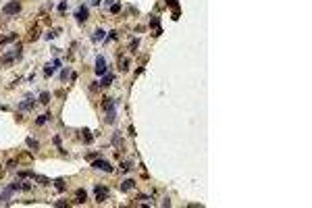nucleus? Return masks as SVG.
<instances>
[{
	"label": "nucleus",
	"instance_id": "obj_27",
	"mask_svg": "<svg viewBox=\"0 0 312 208\" xmlns=\"http://www.w3.org/2000/svg\"><path fill=\"white\" fill-rule=\"evenodd\" d=\"M167 4H169V6H173L175 11H177V9H179V6H177V0H167Z\"/></svg>",
	"mask_w": 312,
	"mask_h": 208
},
{
	"label": "nucleus",
	"instance_id": "obj_14",
	"mask_svg": "<svg viewBox=\"0 0 312 208\" xmlns=\"http://www.w3.org/2000/svg\"><path fill=\"white\" fill-rule=\"evenodd\" d=\"M110 81H113V75H106V77L100 81V88H108V85H110Z\"/></svg>",
	"mask_w": 312,
	"mask_h": 208
},
{
	"label": "nucleus",
	"instance_id": "obj_8",
	"mask_svg": "<svg viewBox=\"0 0 312 208\" xmlns=\"http://www.w3.org/2000/svg\"><path fill=\"white\" fill-rule=\"evenodd\" d=\"M15 58H17V54H15V50H13V52H9V54H4V56L0 58V63H2V65H9V63H13Z\"/></svg>",
	"mask_w": 312,
	"mask_h": 208
},
{
	"label": "nucleus",
	"instance_id": "obj_1",
	"mask_svg": "<svg viewBox=\"0 0 312 208\" xmlns=\"http://www.w3.org/2000/svg\"><path fill=\"white\" fill-rule=\"evenodd\" d=\"M2 13L4 15H17V13H21V2L19 0H11L9 4L2 6Z\"/></svg>",
	"mask_w": 312,
	"mask_h": 208
},
{
	"label": "nucleus",
	"instance_id": "obj_20",
	"mask_svg": "<svg viewBox=\"0 0 312 208\" xmlns=\"http://www.w3.org/2000/svg\"><path fill=\"white\" fill-rule=\"evenodd\" d=\"M54 71H56V67H54V65H46V69H44V73H46V77H50V75H52Z\"/></svg>",
	"mask_w": 312,
	"mask_h": 208
},
{
	"label": "nucleus",
	"instance_id": "obj_15",
	"mask_svg": "<svg viewBox=\"0 0 312 208\" xmlns=\"http://www.w3.org/2000/svg\"><path fill=\"white\" fill-rule=\"evenodd\" d=\"M104 34H106L104 29H96V31H94V40H96V42H98V40H104Z\"/></svg>",
	"mask_w": 312,
	"mask_h": 208
},
{
	"label": "nucleus",
	"instance_id": "obj_12",
	"mask_svg": "<svg viewBox=\"0 0 312 208\" xmlns=\"http://www.w3.org/2000/svg\"><path fill=\"white\" fill-rule=\"evenodd\" d=\"M113 144H115V146H119V148H123V139H121V135H119V131L113 135Z\"/></svg>",
	"mask_w": 312,
	"mask_h": 208
},
{
	"label": "nucleus",
	"instance_id": "obj_18",
	"mask_svg": "<svg viewBox=\"0 0 312 208\" xmlns=\"http://www.w3.org/2000/svg\"><path fill=\"white\" fill-rule=\"evenodd\" d=\"M17 38V34H11V35H6V38H0V44H9V42H13Z\"/></svg>",
	"mask_w": 312,
	"mask_h": 208
},
{
	"label": "nucleus",
	"instance_id": "obj_6",
	"mask_svg": "<svg viewBox=\"0 0 312 208\" xmlns=\"http://www.w3.org/2000/svg\"><path fill=\"white\" fill-rule=\"evenodd\" d=\"M115 106H117V100H113V98H104V100H102V108H104V110H115Z\"/></svg>",
	"mask_w": 312,
	"mask_h": 208
},
{
	"label": "nucleus",
	"instance_id": "obj_26",
	"mask_svg": "<svg viewBox=\"0 0 312 208\" xmlns=\"http://www.w3.org/2000/svg\"><path fill=\"white\" fill-rule=\"evenodd\" d=\"M138 46H139V40L135 38V40H131V50H138Z\"/></svg>",
	"mask_w": 312,
	"mask_h": 208
},
{
	"label": "nucleus",
	"instance_id": "obj_7",
	"mask_svg": "<svg viewBox=\"0 0 312 208\" xmlns=\"http://www.w3.org/2000/svg\"><path fill=\"white\" fill-rule=\"evenodd\" d=\"M85 200H88V194H85V189H77V192H75V202H77V204H83Z\"/></svg>",
	"mask_w": 312,
	"mask_h": 208
},
{
	"label": "nucleus",
	"instance_id": "obj_23",
	"mask_svg": "<svg viewBox=\"0 0 312 208\" xmlns=\"http://www.w3.org/2000/svg\"><path fill=\"white\" fill-rule=\"evenodd\" d=\"M54 185H56V189H60V192L65 189V181H63V179H56V181H54Z\"/></svg>",
	"mask_w": 312,
	"mask_h": 208
},
{
	"label": "nucleus",
	"instance_id": "obj_21",
	"mask_svg": "<svg viewBox=\"0 0 312 208\" xmlns=\"http://www.w3.org/2000/svg\"><path fill=\"white\" fill-rule=\"evenodd\" d=\"M115 119H117L115 110H108V115H106V123H115Z\"/></svg>",
	"mask_w": 312,
	"mask_h": 208
},
{
	"label": "nucleus",
	"instance_id": "obj_30",
	"mask_svg": "<svg viewBox=\"0 0 312 208\" xmlns=\"http://www.w3.org/2000/svg\"><path fill=\"white\" fill-rule=\"evenodd\" d=\"M123 171H131V162H123Z\"/></svg>",
	"mask_w": 312,
	"mask_h": 208
},
{
	"label": "nucleus",
	"instance_id": "obj_9",
	"mask_svg": "<svg viewBox=\"0 0 312 208\" xmlns=\"http://www.w3.org/2000/svg\"><path fill=\"white\" fill-rule=\"evenodd\" d=\"M11 194H13V189H11V187H6V189L0 194V202H2V204H6V200L11 198Z\"/></svg>",
	"mask_w": 312,
	"mask_h": 208
},
{
	"label": "nucleus",
	"instance_id": "obj_17",
	"mask_svg": "<svg viewBox=\"0 0 312 208\" xmlns=\"http://www.w3.org/2000/svg\"><path fill=\"white\" fill-rule=\"evenodd\" d=\"M40 102H42V104H48V102H50V94H48V92H42V94H40Z\"/></svg>",
	"mask_w": 312,
	"mask_h": 208
},
{
	"label": "nucleus",
	"instance_id": "obj_3",
	"mask_svg": "<svg viewBox=\"0 0 312 208\" xmlns=\"http://www.w3.org/2000/svg\"><path fill=\"white\" fill-rule=\"evenodd\" d=\"M94 194H96V200H98V204H100V202H104V200L108 198V189H106L104 185H96Z\"/></svg>",
	"mask_w": 312,
	"mask_h": 208
},
{
	"label": "nucleus",
	"instance_id": "obj_31",
	"mask_svg": "<svg viewBox=\"0 0 312 208\" xmlns=\"http://www.w3.org/2000/svg\"><path fill=\"white\" fill-rule=\"evenodd\" d=\"M90 2H92V4H100V0H90Z\"/></svg>",
	"mask_w": 312,
	"mask_h": 208
},
{
	"label": "nucleus",
	"instance_id": "obj_10",
	"mask_svg": "<svg viewBox=\"0 0 312 208\" xmlns=\"http://www.w3.org/2000/svg\"><path fill=\"white\" fill-rule=\"evenodd\" d=\"M81 133H83V135H81V138H83V142H85V144H90V142H92V133H90V129H83V131H81Z\"/></svg>",
	"mask_w": 312,
	"mask_h": 208
},
{
	"label": "nucleus",
	"instance_id": "obj_22",
	"mask_svg": "<svg viewBox=\"0 0 312 208\" xmlns=\"http://www.w3.org/2000/svg\"><path fill=\"white\" fill-rule=\"evenodd\" d=\"M34 104L35 102H21V104H19V108H21V110H27V108H34Z\"/></svg>",
	"mask_w": 312,
	"mask_h": 208
},
{
	"label": "nucleus",
	"instance_id": "obj_29",
	"mask_svg": "<svg viewBox=\"0 0 312 208\" xmlns=\"http://www.w3.org/2000/svg\"><path fill=\"white\" fill-rule=\"evenodd\" d=\"M110 11H113V13H115V15H117V13L121 11V6H119V4H113V6H110Z\"/></svg>",
	"mask_w": 312,
	"mask_h": 208
},
{
	"label": "nucleus",
	"instance_id": "obj_28",
	"mask_svg": "<svg viewBox=\"0 0 312 208\" xmlns=\"http://www.w3.org/2000/svg\"><path fill=\"white\" fill-rule=\"evenodd\" d=\"M58 11H60V13L67 11V2H60V4H58Z\"/></svg>",
	"mask_w": 312,
	"mask_h": 208
},
{
	"label": "nucleus",
	"instance_id": "obj_16",
	"mask_svg": "<svg viewBox=\"0 0 312 208\" xmlns=\"http://www.w3.org/2000/svg\"><path fill=\"white\" fill-rule=\"evenodd\" d=\"M34 179H35V181H40L42 185H50V181H48L46 177H42V175H35V173H34Z\"/></svg>",
	"mask_w": 312,
	"mask_h": 208
},
{
	"label": "nucleus",
	"instance_id": "obj_32",
	"mask_svg": "<svg viewBox=\"0 0 312 208\" xmlns=\"http://www.w3.org/2000/svg\"><path fill=\"white\" fill-rule=\"evenodd\" d=\"M0 177H2V169H0Z\"/></svg>",
	"mask_w": 312,
	"mask_h": 208
},
{
	"label": "nucleus",
	"instance_id": "obj_4",
	"mask_svg": "<svg viewBox=\"0 0 312 208\" xmlns=\"http://www.w3.org/2000/svg\"><path fill=\"white\" fill-rule=\"evenodd\" d=\"M106 71H108L106 60H104L102 56H98V58H96V73H98V75H106Z\"/></svg>",
	"mask_w": 312,
	"mask_h": 208
},
{
	"label": "nucleus",
	"instance_id": "obj_25",
	"mask_svg": "<svg viewBox=\"0 0 312 208\" xmlns=\"http://www.w3.org/2000/svg\"><path fill=\"white\" fill-rule=\"evenodd\" d=\"M129 69V60L125 58V60H121V71H127Z\"/></svg>",
	"mask_w": 312,
	"mask_h": 208
},
{
	"label": "nucleus",
	"instance_id": "obj_13",
	"mask_svg": "<svg viewBox=\"0 0 312 208\" xmlns=\"http://www.w3.org/2000/svg\"><path fill=\"white\" fill-rule=\"evenodd\" d=\"M131 187H133V179H127V181H123V185H121L123 192H129Z\"/></svg>",
	"mask_w": 312,
	"mask_h": 208
},
{
	"label": "nucleus",
	"instance_id": "obj_24",
	"mask_svg": "<svg viewBox=\"0 0 312 208\" xmlns=\"http://www.w3.org/2000/svg\"><path fill=\"white\" fill-rule=\"evenodd\" d=\"M38 38H40V31H38V29H34V31H31V35H29V40H31V42H35Z\"/></svg>",
	"mask_w": 312,
	"mask_h": 208
},
{
	"label": "nucleus",
	"instance_id": "obj_11",
	"mask_svg": "<svg viewBox=\"0 0 312 208\" xmlns=\"http://www.w3.org/2000/svg\"><path fill=\"white\" fill-rule=\"evenodd\" d=\"M27 146H29V148H34V150H38V148H40V142H38V139H34V138H27Z\"/></svg>",
	"mask_w": 312,
	"mask_h": 208
},
{
	"label": "nucleus",
	"instance_id": "obj_19",
	"mask_svg": "<svg viewBox=\"0 0 312 208\" xmlns=\"http://www.w3.org/2000/svg\"><path fill=\"white\" fill-rule=\"evenodd\" d=\"M48 119H50V115H42V117H38V119H35V125H44Z\"/></svg>",
	"mask_w": 312,
	"mask_h": 208
},
{
	"label": "nucleus",
	"instance_id": "obj_5",
	"mask_svg": "<svg viewBox=\"0 0 312 208\" xmlns=\"http://www.w3.org/2000/svg\"><path fill=\"white\" fill-rule=\"evenodd\" d=\"M88 17H90L88 6H79V9H77V21H79V23H85V21H88Z\"/></svg>",
	"mask_w": 312,
	"mask_h": 208
},
{
	"label": "nucleus",
	"instance_id": "obj_2",
	"mask_svg": "<svg viewBox=\"0 0 312 208\" xmlns=\"http://www.w3.org/2000/svg\"><path fill=\"white\" fill-rule=\"evenodd\" d=\"M92 167H94V169H98V171H104V173H113V167H110V164H108L106 160H102V158L94 160Z\"/></svg>",
	"mask_w": 312,
	"mask_h": 208
}]
</instances>
